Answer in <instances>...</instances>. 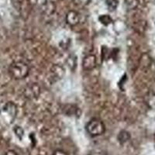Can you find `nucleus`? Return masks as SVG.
I'll list each match as a JSON object with an SVG mask.
<instances>
[{
	"instance_id": "obj_9",
	"label": "nucleus",
	"mask_w": 155,
	"mask_h": 155,
	"mask_svg": "<svg viewBox=\"0 0 155 155\" xmlns=\"http://www.w3.org/2000/svg\"><path fill=\"white\" fill-rule=\"evenodd\" d=\"M130 139V135L129 132L126 130L120 131V134L117 136V140L121 144L122 143H125Z\"/></svg>"
},
{
	"instance_id": "obj_8",
	"label": "nucleus",
	"mask_w": 155,
	"mask_h": 155,
	"mask_svg": "<svg viewBox=\"0 0 155 155\" xmlns=\"http://www.w3.org/2000/svg\"><path fill=\"white\" fill-rule=\"evenodd\" d=\"M51 78H53L54 81L61 79L64 75V70L62 67L59 65H54L51 69Z\"/></svg>"
},
{
	"instance_id": "obj_13",
	"label": "nucleus",
	"mask_w": 155,
	"mask_h": 155,
	"mask_svg": "<svg viewBox=\"0 0 155 155\" xmlns=\"http://www.w3.org/2000/svg\"><path fill=\"white\" fill-rule=\"evenodd\" d=\"M125 4L127 8L132 9L137 6L138 1L137 0H126Z\"/></svg>"
},
{
	"instance_id": "obj_3",
	"label": "nucleus",
	"mask_w": 155,
	"mask_h": 155,
	"mask_svg": "<svg viewBox=\"0 0 155 155\" xmlns=\"http://www.w3.org/2000/svg\"><path fill=\"white\" fill-rule=\"evenodd\" d=\"M17 114V107L12 102H6L0 110V115L4 121L11 124L13 122Z\"/></svg>"
},
{
	"instance_id": "obj_15",
	"label": "nucleus",
	"mask_w": 155,
	"mask_h": 155,
	"mask_svg": "<svg viewBox=\"0 0 155 155\" xmlns=\"http://www.w3.org/2000/svg\"><path fill=\"white\" fill-rule=\"evenodd\" d=\"M53 155H68L65 151L62 150H57L54 152Z\"/></svg>"
},
{
	"instance_id": "obj_5",
	"label": "nucleus",
	"mask_w": 155,
	"mask_h": 155,
	"mask_svg": "<svg viewBox=\"0 0 155 155\" xmlns=\"http://www.w3.org/2000/svg\"><path fill=\"white\" fill-rule=\"evenodd\" d=\"M97 65V60L95 55L89 54L83 59V69L86 71H91L95 68Z\"/></svg>"
},
{
	"instance_id": "obj_16",
	"label": "nucleus",
	"mask_w": 155,
	"mask_h": 155,
	"mask_svg": "<svg viewBox=\"0 0 155 155\" xmlns=\"http://www.w3.org/2000/svg\"><path fill=\"white\" fill-rule=\"evenodd\" d=\"M4 155H18L14 150H8L7 152H5V153Z\"/></svg>"
},
{
	"instance_id": "obj_6",
	"label": "nucleus",
	"mask_w": 155,
	"mask_h": 155,
	"mask_svg": "<svg viewBox=\"0 0 155 155\" xmlns=\"http://www.w3.org/2000/svg\"><path fill=\"white\" fill-rule=\"evenodd\" d=\"M41 9L44 14L47 15V16H51V15H52L55 12L56 5H55L54 2L48 0V1L44 2L42 4Z\"/></svg>"
},
{
	"instance_id": "obj_10",
	"label": "nucleus",
	"mask_w": 155,
	"mask_h": 155,
	"mask_svg": "<svg viewBox=\"0 0 155 155\" xmlns=\"http://www.w3.org/2000/svg\"><path fill=\"white\" fill-rule=\"evenodd\" d=\"M64 109L67 116H74V115H78V111L79 110V108L76 107L74 105H67L65 109Z\"/></svg>"
},
{
	"instance_id": "obj_4",
	"label": "nucleus",
	"mask_w": 155,
	"mask_h": 155,
	"mask_svg": "<svg viewBox=\"0 0 155 155\" xmlns=\"http://www.w3.org/2000/svg\"><path fill=\"white\" fill-rule=\"evenodd\" d=\"M41 93V88L38 85L33 83L28 85L24 89V95L29 99H34L37 98Z\"/></svg>"
},
{
	"instance_id": "obj_2",
	"label": "nucleus",
	"mask_w": 155,
	"mask_h": 155,
	"mask_svg": "<svg viewBox=\"0 0 155 155\" xmlns=\"http://www.w3.org/2000/svg\"><path fill=\"white\" fill-rule=\"evenodd\" d=\"M88 134L92 137H97L103 134L106 131L104 123L99 119H92L85 126Z\"/></svg>"
},
{
	"instance_id": "obj_7",
	"label": "nucleus",
	"mask_w": 155,
	"mask_h": 155,
	"mask_svg": "<svg viewBox=\"0 0 155 155\" xmlns=\"http://www.w3.org/2000/svg\"><path fill=\"white\" fill-rule=\"evenodd\" d=\"M79 14L76 11H69L66 16V22L71 27H74L79 23Z\"/></svg>"
},
{
	"instance_id": "obj_14",
	"label": "nucleus",
	"mask_w": 155,
	"mask_h": 155,
	"mask_svg": "<svg viewBox=\"0 0 155 155\" xmlns=\"http://www.w3.org/2000/svg\"><path fill=\"white\" fill-rule=\"evenodd\" d=\"M14 132L15 134H16V135L18 137H19L20 140L22 139V137H23V135H24V130H23L21 127H18V126L15 127Z\"/></svg>"
},
{
	"instance_id": "obj_1",
	"label": "nucleus",
	"mask_w": 155,
	"mask_h": 155,
	"mask_svg": "<svg viewBox=\"0 0 155 155\" xmlns=\"http://www.w3.org/2000/svg\"><path fill=\"white\" fill-rule=\"evenodd\" d=\"M9 72L14 79L21 80L29 74L30 68L23 61H15L9 66Z\"/></svg>"
},
{
	"instance_id": "obj_11",
	"label": "nucleus",
	"mask_w": 155,
	"mask_h": 155,
	"mask_svg": "<svg viewBox=\"0 0 155 155\" xmlns=\"http://www.w3.org/2000/svg\"><path fill=\"white\" fill-rule=\"evenodd\" d=\"M99 20L101 22L102 24L105 25V26H108L113 22V19L109 15H102L99 17Z\"/></svg>"
},
{
	"instance_id": "obj_12",
	"label": "nucleus",
	"mask_w": 155,
	"mask_h": 155,
	"mask_svg": "<svg viewBox=\"0 0 155 155\" xmlns=\"http://www.w3.org/2000/svg\"><path fill=\"white\" fill-rule=\"evenodd\" d=\"M107 7L110 11H114L118 6V0H106Z\"/></svg>"
}]
</instances>
